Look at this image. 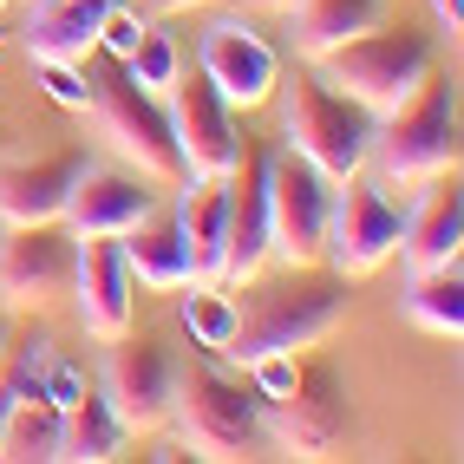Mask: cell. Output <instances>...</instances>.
<instances>
[{
	"instance_id": "1",
	"label": "cell",
	"mask_w": 464,
	"mask_h": 464,
	"mask_svg": "<svg viewBox=\"0 0 464 464\" xmlns=\"http://www.w3.org/2000/svg\"><path fill=\"white\" fill-rule=\"evenodd\" d=\"M347 282L340 275H314V268H288L282 282H262L249 275L236 301V334L223 360L249 366L262 353H301V347H321V340L347 321Z\"/></svg>"
},
{
	"instance_id": "2",
	"label": "cell",
	"mask_w": 464,
	"mask_h": 464,
	"mask_svg": "<svg viewBox=\"0 0 464 464\" xmlns=\"http://www.w3.org/2000/svg\"><path fill=\"white\" fill-rule=\"evenodd\" d=\"M314 66H321V79L334 92H347L353 105L386 118V111H399L431 72H439V46H431V34H412V26H386L380 20L373 34L321 53Z\"/></svg>"
},
{
	"instance_id": "3",
	"label": "cell",
	"mask_w": 464,
	"mask_h": 464,
	"mask_svg": "<svg viewBox=\"0 0 464 464\" xmlns=\"http://www.w3.org/2000/svg\"><path fill=\"white\" fill-rule=\"evenodd\" d=\"M366 164H380L386 190H419V183L458 170V92H451V79L431 72L399 111H386L373 125Z\"/></svg>"
},
{
	"instance_id": "4",
	"label": "cell",
	"mask_w": 464,
	"mask_h": 464,
	"mask_svg": "<svg viewBox=\"0 0 464 464\" xmlns=\"http://www.w3.org/2000/svg\"><path fill=\"white\" fill-rule=\"evenodd\" d=\"M177 439L190 458H249L268 445V425H262V406L256 392L216 373V366H177V392H170V419Z\"/></svg>"
},
{
	"instance_id": "5",
	"label": "cell",
	"mask_w": 464,
	"mask_h": 464,
	"mask_svg": "<svg viewBox=\"0 0 464 464\" xmlns=\"http://www.w3.org/2000/svg\"><path fill=\"white\" fill-rule=\"evenodd\" d=\"M373 125L380 118L353 105L347 92H334L321 72H301L288 85V105H282V138L288 150H301L327 183H347L366 170V150H373Z\"/></svg>"
},
{
	"instance_id": "6",
	"label": "cell",
	"mask_w": 464,
	"mask_h": 464,
	"mask_svg": "<svg viewBox=\"0 0 464 464\" xmlns=\"http://www.w3.org/2000/svg\"><path fill=\"white\" fill-rule=\"evenodd\" d=\"M92 118H99L105 144L125 158L138 177L150 183H183V150L170 138V111L158 105V92H144L125 66H118L105 85H92Z\"/></svg>"
},
{
	"instance_id": "7",
	"label": "cell",
	"mask_w": 464,
	"mask_h": 464,
	"mask_svg": "<svg viewBox=\"0 0 464 464\" xmlns=\"http://www.w3.org/2000/svg\"><path fill=\"white\" fill-rule=\"evenodd\" d=\"M256 406L268 425V445L288 451V458H334L353 439V406L340 392L334 366H321V360H301L295 386L282 399H256Z\"/></svg>"
},
{
	"instance_id": "8",
	"label": "cell",
	"mask_w": 464,
	"mask_h": 464,
	"mask_svg": "<svg viewBox=\"0 0 464 464\" xmlns=\"http://www.w3.org/2000/svg\"><path fill=\"white\" fill-rule=\"evenodd\" d=\"M399 229H406V209L386 197V183L373 177H347L334 183V209H327V249L321 262L340 275V282H360L380 262L399 256Z\"/></svg>"
},
{
	"instance_id": "9",
	"label": "cell",
	"mask_w": 464,
	"mask_h": 464,
	"mask_svg": "<svg viewBox=\"0 0 464 464\" xmlns=\"http://www.w3.org/2000/svg\"><path fill=\"white\" fill-rule=\"evenodd\" d=\"M327 209H334V183L301 150L268 158V256H282L288 268H321Z\"/></svg>"
},
{
	"instance_id": "10",
	"label": "cell",
	"mask_w": 464,
	"mask_h": 464,
	"mask_svg": "<svg viewBox=\"0 0 464 464\" xmlns=\"http://www.w3.org/2000/svg\"><path fill=\"white\" fill-rule=\"evenodd\" d=\"M197 72L223 92L229 105H268L282 85V53H275L242 14H216L197 40Z\"/></svg>"
},
{
	"instance_id": "11",
	"label": "cell",
	"mask_w": 464,
	"mask_h": 464,
	"mask_svg": "<svg viewBox=\"0 0 464 464\" xmlns=\"http://www.w3.org/2000/svg\"><path fill=\"white\" fill-rule=\"evenodd\" d=\"M72 229L66 223H0V301L40 307L72 288Z\"/></svg>"
},
{
	"instance_id": "12",
	"label": "cell",
	"mask_w": 464,
	"mask_h": 464,
	"mask_svg": "<svg viewBox=\"0 0 464 464\" xmlns=\"http://www.w3.org/2000/svg\"><path fill=\"white\" fill-rule=\"evenodd\" d=\"M72 301H79V327L92 340H118L131 334L138 314V282H131V262H125V242L118 236H72Z\"/></svg>"
},
{
	"instance_id": "13",
	"label": "cell",
	"mask_w": 464,
	"mask_h": 464,
	"mask_svg": "<svg viewBox=\"0 0 464 464\" xmlns=\"http://www.w3.org/2000/svg\"><path fill=\"white\" fill-rule=\"evenodd\" d=\"M99 392H105V406L125 419V431H158V425L170 419V392H177V360H170V347L118 334Z\"/></svg>"
},
{
	"instance_id": "14",
	"label": "cell",
	"mask_w": 464,
	"mask_h": 464,
	"mask_svg": "<svg viewBox=\"0 0 464 464\" xmlns=\"http://www.w3.org/2000/svg\"><path fill=\"white\" fill-rule=\"evenodd\" d=\"M164 111H170V138L183 150V177H229L242 138H236V105L203 72H190V79L177 72V99Z\"/></svg>"
},
{
	"instance_id": "15",
	"label": "cell",
	"mask_w": 464,
	"mask_h": 464,
	"mask_svg": "<svg viewBox=\"0 0 464 464\" xmlns=\"http://www.w3.org/2000/svg\"><path fill=\"white\" fill-rule=\"evenodd\" d=\"M92 164L99 158L79 144L46 150V158H0V223H59Z\"/></svg>"
},
{
	"instance_id": "16",
	"label": "cell",
	"mask_w": 464,
	"mask_h": 464,
	"mask_svg": "<svg viewBox=\"0 0 464 464\" xmlns=\"http://www.w3.org/2000/svg\"><path fill=\"white\" fill-rule=\"evenodd\" d=\"M268 268V158L242 138L229 164V249H223V282H249Z\"/></svg>"
},
{
	"instance_id": "17",
	"label": "cell",
	"mask_w": 464,
	"mask_h": 464,
	"mask_svg": "<svg viewBox=\"0 0 464 464\" xmlns=\"http://www.w3.org/2000/svg\"><path fill=\"white\" fill-rule=\"evenodd\" d=\"M150 209H158V183H150V177L92 164L79 177V190H72V203H66L59 223H66L72 236H131Z\"/></svg>"
},
{
	"instance_id": "18",
	"label": "cell",
	"mask_w": 464,
	"mask_h": 464,
	"mask_svg": "<svg viewBox=\"0 0 464 464\" xmlns=\"http://www.w3.org/2000/svg\"><path fill=\"white\" fill-rule=\"evenodd\" d=\"M419 203L406 209V229H399V256H406L412 275L425 268H458V249H464V190H458V177H431L419 183Z\"/></svg>"
},
{
	"instance_id": "19",
	"label": "cell",
	"mask_w": 464,
	"mask_h": 464,
	"mask_svg": "<svg viewBox=\"0 0 464 464\" xmlns=\"http://www.w3.org/2000/svg\"><path fill=\"white\" fill-rule=\"evenodd\" d=\"M177 229L190 249L197 282H223V249H229V177H190V190L177 197Z\"/></svg>"
},
{
	"instance_id": "20",
	"label": "cell",
	"mask_w": 464,
	"mask_h": 464,
	"mask_svg": "<svg viewBox=\"0 0 464 464\" xmlns=\"http://www.w3.org/2000/svg\"><path fill=\"white\" fill-rule=\"evenodd\" d=\"M111 0H34V20H26V59H72L85 66V53L99 46V20Z\"/></svg>"
},
{
	"instance_id": "21",
	"label": "cell",
	"mask_w": 464,
	"mask_h": 464,
	"mask_svg": "<svg viewBox=\"0 0 464 464\" xmlns=\"http://www.w3.org/2000/svg\"><path fill=\"white\" fill-rule=\"evenodd\" d=\"M380 20H386V0H288L295 46H301L307 59H321V53H334V46L373 34Z\"/></svg>"
},
{
	"instance_id": "22",
	"label": "cell",
	"mask_w": 464,
	"mask_h": 464,
	"mask_svg": "<svg viewBox=\"0 0 464 464\" xmlns=\"http://www.w3.org/2000/svg\"><path fill=\"white\" fill-rule=\"evenodd\" d=\"M118 242H125L131 282H144V288H190V282H197V268H190V249H183L177 216H158V209H150L144 223H138L131 236H118Z\"/></svg>"
},
{
	"instance_id": "23",
	"label": "cell",
	"mask_w": 464,
	"mask_h": 464,
	"mask_svg": "<svg viewBox=\"0 0 464 464\" xmlns=\"http://www.w3.org/2000/svg\"><path fill=\"white\" fill-rule=\"evenodd\" d=\"M125 439L131 431L105 406V392H79L66 406V419H59V458H72V464H105L125 451Z\"/></svg>"
},
{
	"instance_id": "24",
	"label": "cell",
	"mask_w": 464,
	"mask_h": 464,
	"mask_svg": "<svg viewBox=\"0 0 464 464\" xmlns=\"http://www.w3.org/2000/svg\"><path fill=\"white\" fill-rule=\"evenodd\" d=\"M406 321L425 327V334H439V340H458L464 334V282H458V268H425L412 275V288H406Z\"/></svg>"
},
{
	"instance_id": "25",
	"label": "cell",
	"mask_w": 464,
	"mask_h": 464,
	"mask_svg": "<svg viewBox=\"0 0 464 464\" xmlns=\"http://www.w3.org/2000/svg\"><path fill=\"white\" fill-rule=\"evenodd\" d=\"M59 419H66V406H53L46 392L20 399V406L7 412V425H0V458H14V464L59 458Z\"/></svg>"
},
{
	"instance_id": "26",
	"label": "cell",
	"mask_w": 464,
	"mask_h": 464,
	"mask_svg": "<svg viewBox=\"0 0 464 464\" xmlns=\"http://www.w3.org/2000/svg\"><path fill=\"white\" fill-rule=\"evenodd\" d=\"M177 314H183V334H190L203 353H223L229 334H236V301L223 295V282H190Z\"/></svg>"
},
{
	"instance_id": "27",
	"label": "cell",
	"mask_w": 464,
	"mask_h": 464,
	"mask_svg": "<svg viewBox=\"0 0 464 464\" xmlns=\"http://www.w3.org/2000/svg\"><path fill=\"white\" fill-rule=\"evenodd\" d=\"M118 66H125L144 92H164V85H177V72H183V59H177V46L164 40V34H150L144 26V40L131 46V59H118Z\"/></svg>"
},
{
	"instance_id": "28",
	"label": "cell",
	"mask_w": 464,
	"mask_h": 464,
	"mask_svg": "<svg viewBox=\"0 0 464 464\" xmlns=\"http://www.w3.org/2000/svg\"><path fill=\"white\" fill-rule=\"evenodd\" d=\"M34 72H40V85H46L53 105H66V111H85L92 105V79H85V66H72V59H34Z\"/></svg>"
},
{
	"instance_id": "29",
	"label": "cell",
	"mask_w": 464,
	"mask_h": 464,
	"mask_svg": "<svg viewBox=\"0 0 464 464\" xmlns=\"http://www.w3.org/2000/svg\"><path fill=\"white\" fill-rule=\"evenodd\" d=\"M144 14H131V7H118V0H111V7H105V20H99V46L111 53V59H131V46L144 40Z\"/></svg>"
},
{
	"instance_id": "30",
	"label": "cell",
	"mask_w": 464,
	"mask_h": 464,
	"mask_svg": "<svg viewBox=\"0 0 464 464\" xmlns=\"http://www.w3.org/2000/svg\"><path fill=\"white\" fill-rule=\"evenodd\" d=\"M40 392L53 399V406H72V399L85 392V380H79V366H72V360H59V353H53V360H46V373H40Z\"/></svg>"
},
{
	"instance_id": "31",
	"label": "cell",
	"mask_w": 464,
	"mask_h": 464,
	"mask_svg": "<svg viewBox=\"0 0 464 464\" xmlns=\"http://www.w3.org/2000/svg\"><path fill=\"white\" fill-rule=\"evenodd\" d=\"M431 20H439V34H458L464 26V0H431Z\"/></svg>"
},
{
	"instance_id": "32",
	"label": "cell",
	"mask_w": 464,
	"mask_h": 464,
	"mask_svg": "<svg viewBox=\"0 0 464 464\" xmlns=\"http://www.w3.org/2000/svg\"><path fill=\"white\" fill-rule=\"evenodd\" d=\"M150 14H190V7H216V0H144Z\"/></svg>"
},
{
	"instance_id": "33",
	"label": "cell",
	"mask_w": 464,
	"mask_h": 464,
	"mask_svg": "<svg viewBox=\"0 0 464 464\" xmlns=\"http://www.w3.org/2000/svg\"><path fill=\"white\" fill-rule=\"evenodd\" d=\"M256 7H288V0H256Z\"/></svg>"
},
{
	"instance_id": "34",
	"label": "cell",
	"mask_w": 464,
	"mask_h": 464,
	"mask_svg": "<svg viewBox=\"0 0 464 464\" xmlns=\"http://www.w3.org/2000/svg\"><path fill=\"white\" fill-rule=\"evenodd\" d=\"M0 353H7V321H0Z\"/></svg>"
},
{
	"instance_id": "35",
	"label": "cell",
	"mask_w": 464,
	"mask_h": 464,
	"mask_svg": "<svg viewBox=\"0 0 464 464\" xmlns=\"http://www.w3.org/2000/svg\"><path fill=\"white\" fill-rule=\"evenodd\" d=\"M0 7H7V0H0Z\"/></svg>"
}]
</instances>
